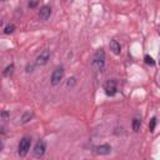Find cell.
<instances>
[{"label": "cell", "mask_w": 160, "mask_h": 160, "mask_svg": "<svg viewBox=\"0 0 160 160\" xmlns=\"http://www.w3.org/2000/svg\"><path fill=\"white\" fill-rule=\"evenodd\" d=\"M92 69L98 72H101L105 68V51L104 49H98L92 56V61H91Z\"/></svg>", "instance_id": "obj_1"}, {"label": "cell", "mask_w": 160, "mask_h": 160, "mask_svg": "<svg viewBox=\"0 0 160 160\" xmlns=\"http://www.w3.org/2000/svg\"><path fill=\"white\" fill-rule=\"evenodd\" d=\"M30 144H31V139H30L29 136H24V138L20 140L19 146H18V152H19V155H20L21 158L26 156V154L29 152V150H30Z\"/></svg>", "instance_id": "obj_2"}, {"label": "cell", "mask_w": 160, "mask_h": 160, "mask_svg": "<svg viewBox=\"0 0 160 160\" xmlns=\"http://www.w3.org/2000/svg\"><path fill=\"white\" fill-rule=\"evenodd\" d=\"M104 90H105V94H106L108 96H114V95L118 92V84H116V80H114V79L108 80V81L105 82Z\"/></svg>", "instance_id": "obj_3"}, {"label": "cell", "mask_w": 160, "mask_h": 160, "mask_svg": "<svg viewBox=\"0 0 160 160\" xmlns=\"http://www.w3.org/2000/svg\"><path fill=\"white\" fill-rule=\"evenodd\" d=\"M62 78H64V69L60 66V68H56V69L52 71L50 81H51V84H52L54 86H56V85L60 84V81L62 80Z\"/></svg>", "instance_id": "obj_4"}, {"label": "cell", "mask_w": 160, "mask_h": 160, "mask_svg": "<svg viewBox=\"0 0 160 160\" xmlns=\"http://www.w3.org/2000/svg\"><path fill=\"white\" fill-rule=\"evenodd\" d=\"M45 150H46L45 141H38L36 145H35V148H34V155L36 158H41L45 154Z\"/></svg>", "instance_id": "obj_5"}, {"label": "cell", "mask_w": 160, "mask_h": 160, "mask_svg": "<svg viewBox=\"0 0 160 160\" xmlns=\"http://www.w3.org/2000/svg\"><path fill=\"white\" fill-rule=\"evenodd\" d=\"M50 59V52L49 50H42L39 56L36 58V65H45Z\"/></svg>", "instance_id": "obj_6"}, {"label": "cell", "mask_w": 160, "mask_h": 160, "mask_svg": "<svg viewBox=\"0 0 160 160\" xmlns=\"http://www.w3.org/2000/svg\"><path fill=\"white\" fill-rule=\"evenodd\" d=\"M50 15H51V9H50V6L44 5V6L40 8V11H39V16H40V19L46 20V19H49Z\"/></svg>", "instance_id": "obj_7"}, {"label": "cell", "mask_w": 160, "mask_h": 160, "mask_svg": "<svg viewBox=\"0 0 160 160\" xmlns=\"http://www.w3.org/2000/svg\"><path fill=\"white\" fill-rule=\"evenodd\" d=\"M109 48H110L111 52L115 54V55H119L121 52V46H120V44L116 40H111L110 44H109Z\"/></svg>", "instance_id": "obj_8"}, {"label": "cell", "mask_w": 160, "mask_h": 160, "mask_svg": "<svg viewBox=\"0 0 160 160\" xmlns=\"http://www.w3.org/2000/svg\"><path fill=\"white\" fill-rule=\"evenodd\" d=\"M110 151H111V146L108 144H102L96 148V152L99 155H108V154H110Z\"/></svg>", "instance_id": "obj_9"}, {"label": "cell", "mask_w": 160, "mask_h": 160, "mask_svg": "<svg viewBox=\"0 0 160 160\" xmlns=\"http://www.w3.org/2000/svg\"><path fill=\"white\" fill-rule=\"evenodd\" d=\"M32 112H30V111H26V112H24L22 114V116H21V122L22 124H26V122H29L31 119H32Z\"/></svg>", "instance_id": "obj_10"}, {"label": "cell", "mask_w": 160, "mask_h": 160, "mask_svg": "<svg viewBox=\"0 0 160 160\" xmlns=\"http://www.w3.org/2000/svg\"><path fill=\"white\" fill-rule=\"evenodd\" d=\"M14 64H10V65H8L6 68H5V70L2 71V75L4 76H10L12 72H14Z\"/></svg>", "instance_id": "obj_11"}, {"label": "cell", "mask_w": 160, "mask_h": 160, "mask_svg": "<svg viewBox=\"0 0 160 160\" xmlns=\"http://www.w3.org/2000/svg\"><path fill=\"white\" fill-rule=\"evenodd\" d=\"M140 126H141V120L135 118L132 120V129H134V131H139L140 130Z\"/></svg>", "instance_id": "obj_12"}, {"label": "cell", "mask_w": 160, "mask_h": 160, "mask_svg": "<svg viewBox=\"0 0 160 160\" xmlns=\"http://www.w3.org/2000/svg\"><path fill=\"white\" fill-rule=\"evenodd\" d=\"M14 30H15V25H14V24H9V25L5 26L4 32H5V34H12Z\"/></svg>", "instance_id": "obj_13"}, {"label": "cell", "mask_w": 160, "mask_h": 160, "mask_svg": "<svg viewBox=\"0 0 160 160\" xmlns=\"http://www.w3.org/2000/svg\"><path fill=\"white\" fill-rule=\"evenodd\" d=\"M75 84H76V79L75 78H69L68 81H66V86L68 88H74Z\"/></svg>", "instance_id": "obj_14"}, {"label": "cell", "mask_w": 160, "mask_h": 160, "mask_svg": "<svg viewBox=\"0 0 160 160\" xmlns=\"http://www.w3.org/2000/svg\"><path fill=\"white\" fill-rule=\"evenodd\" d=\"M145 62H146L148 65H155L154 59H152L151 56H149V55H145Z\"/></svg>", "instance_id": "obj_15"}, {"label": "cell", "mask_w": 160, "mask_h": 160, "mask_svg": "<svg viewBox=\"0 0 160 160\" xmlns=\"http://www.w3.org/2000/svg\"><path fill=\"white\" fill-rule=\"evenodd\" d=\"M155 125H156V119H155V118H152V119L150 120V122H149V129H150V131H154Z\"/></svg>", "instance_id": "obj_16"}, {"label": "cell", "mask_w": 160, "mask_h": 160, "mask_svg": "<svg viewBox=\"0 0 160 160\" xmlns=\"http://www.w3.org/2000/svg\"><path fill=\"white\" fill-rule=\"evenodd\" d=\"M28 5H29V8H35L38 5V0H30Z\"/></svg>", "instance_id": "obj_17"}, {"label": "cell", "mask_w": 160, "mask_h": 160, "mask_svg": "<svg viewBox=\"0 0 160 160\" xmlns=\"http://www.w3.org/2000/svg\"><path fill=\"white\" fill-rule=\"evenodd\" d=\"M32 69H34L32 65H28L26 66V72H32Z\"/></svg>", "instance_id": "obj_18"}, {"label": "cell", "mask_w": 160, "mask_h": 160, "mask_svg": "<svg viewBox=\"0 0 160 160\" xmlns=\"http://www.w3.org/2000/svg\"><path fill=\"white\" fill-rule=\"evenodd\" d=\"M6 116H9V112H8V111H2V112H1V118L5 119Z\"/></svg>", "instance_id": "obj_19"}, {"label": "cell", "mask_w": 160, "mask_h": 160, "mask_svg": "<svg viewBox=\"0 0 160 160\" xmlns=\"http://www.w3.org/2000/svg\"><path fill=\"white\" fill-rule=\"evenodd\" d=\"M2 1H4V0H2Z\"/></svg>", "instance_id": "obj_20"}, {"label": "cell", "mask_w": 160, "mask_h": 160, "mask_svg": "<svg viewBox=\"0 0 160 160\" xmlns=\"http://www.w3.org/2000/svg\"><path fill=\"white\" fill-rule=\"evenodd\" d=\"M159 62H160V61H159Z\"/></svg>", "instance_id": "obj_21"}]
</instances>
